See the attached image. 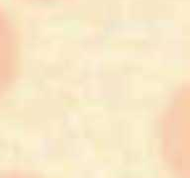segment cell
<instances>
[{
  "label": "cell",
  "instance_id": "6da1fadb",
  "mask_svg": "<svg viewBox=\"0 0 190 178\" xmlns=\"http://www.w3.org/2000/svg\"><path fill=\"white\" fill-rule=\"evenodd\" d=\"M20 68V49L14 29L0 10V101L16 81Z\"/></svg>",
  "mask_w": 190,
  "mask_h": 178
}]
</instances>
